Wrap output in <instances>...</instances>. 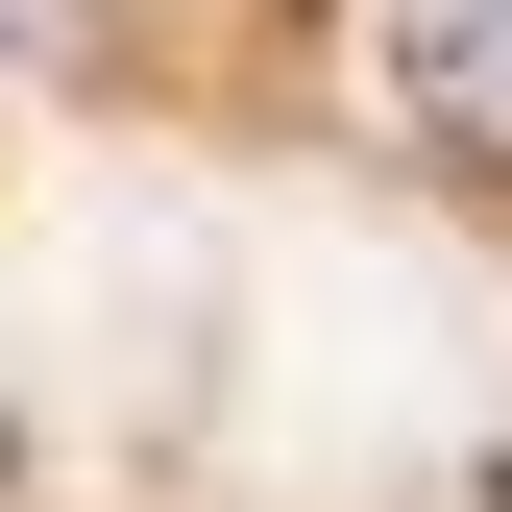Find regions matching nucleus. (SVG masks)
<instances>
[{
  "label": "nucleus",
  "instance_id": "nucleus-1",
  "mask_svg": "<svg viewBox=\"0 0 512 512\" xmlns=\"http://www.w3.org/2000/svg\"><path fill=\"white\" fill-rule=\"evenodd\" d=\"M391 98H415V147L512 171V0H391Z\"/></svg>",
  "mask_w": 512,
  "mask_h": 512
}]
</instances>
